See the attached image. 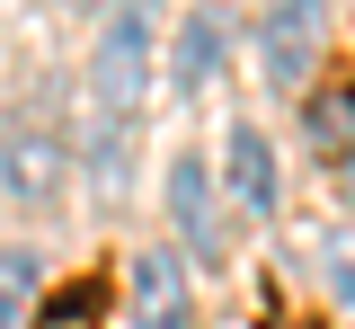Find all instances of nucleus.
Instances as JSON below:
<instances>
[{
    "mask_svg": "<svg viewBox=\"0 0 355 329\" xmlns=\"http://www.w3.org/2000/svg\"><path fill=\"white\" fill-rule=\"evenodd\" d=\"M320 27H329V0H275V9H266V81H275V90H302L311 81Z\"/></svg>",
    "mask_w": 355,
    "mask_h": 329,
    "instance_id": "f03ea898",
    "label": "nucleus"
},
{
    "mask_svg": "<svg viewBox=\"0 0 355 329\" xmlns=\"http://www.w3.org/2000/svg\"><path fill=\"white\" fill-rule=\"evenodd\" d=\"M302 134H311V151H329V160L355 151V90H347V81H329V90L302 107Z\"/></svg>",
    "mask_w": 355,
    "mask_h": 329,
    "instance_id": "423d86ee",
    "label": "nucleus"
},
{
    "mask_svg": "<svg viewBox=\"0 0 355 329\" xmlns=\"http://www.w3.org/2000/svg\"><path fill=\"white\" fill-rule=\"evenodd\" d=\"M98 312H107V285L80 276V285H62V294L36 312V329H98Z\"/></svg>",
    "mask_w": 355,
    "mask_h": 329,
    "instance_id": "6e6552de",
    "label": "nucleus"
},
{
    "mask_svg": "<svg viewBox=\"0 0 355 329\" xmlns=\"http://www.w3.org/2000/svg\"><path fill=\"white\" fill-rule=\"evenodd\" d=\"M214 53H222V18H196V27H187V45H178V98H187V90H205Z\"/></svg>",
    "mask_w": 355,
    "mask_h": 329,
    "instance_id": "1a4fd4ad",
    "label": "nucleus"
},
{
    "mask_svg": "<svg viewBox=\"0 0 355 329\" xmlns=\"http://www.w3.org/2000/svg\"><path fill=\"white\" fill-rule=\"evenodd\" d=\"M169 214H178V232H187L196 258H222V223H214V178H205V160H178L169 169Z\"/></svg>",
    "mask_w": 355,
    "mask_h": 329,
    "instance_id": "20e7f679",
    "label": "nucleus"
},
{
    "mask_svg": "<svg viewBox=\"0 0 355 329\" xmlns=\"http://www.w3.org/2000/svg\"><path fill=\"white\" fill-rule=\"evenodd\" d=\"M53 169H62V142L44 134V125H36V134L9 125V187H18V196H44V187H53Z\"/></svg>",
    "mask_w": 355,
    "mask_h": 329,
    "instance_id": "0eeeda50",
    "label": "nucleus"
},
{
    "mask_svg": "<svg viewBox=\"0 0 355 329\" xmlns=\"http://www.w3.org/2000/svg\"><path fill=\"white\" fill-rule=\"evenodd\" d=\"M231 187H240V205L249 214H275V151H266V134L258 125H231Z\"/></svg>",
    "mask_w": 355,
    "mask_h": 329,
    "instance_id": "39448f33",
    "label": "nucleus"
},
{
    "mask_svg": "<svg viewBox=\"0 0 355 329\" xmlns=\"http://www.w3.org/2000/svg\"><path fill=\"white\" fill-rule=\"evenodd\" d=\"M133 329H187V276L169 249L133 258Z\"/></svg>",
    "mask_w": 355,
    "mask_h": 329,
    "instance_id": "7ed1b4c3",
    "label": "nucleus"
},
{
    "mask_svg": "<svg viewBox=\"0 0 355 329\" xmlns=\"http://www.w3.org/2000/svg\"><path fill=\"white\" fill-rule=\"evenodd\" d=\"M89 90H98V116H142L151 98V18L142 9H116L107 36H98V62H89Z\"/></svg>",
    "mask_w": 355,
    "mask_h": 329,
    "instance_id": "f257e3e1",
    "label": "nucleus"
},
{
    "mask_svg": "<svg viewBox=\"0 0 355 329\" xmlns=\"http://www.w3.org/2000/svg\"><path fill=\"white\" fill-rule=\"evenodd\" d=\"M27 276H36V258H27V249H9V258H0V329L18 321V294H27Z\"/></svg>",
    "mask_w": 355,
    "mask_h": 329,
    "instance_id": "9d476101",
    "label": "nucleus"
},
{
    "mask_svg": "<svg viewBox=\"0 0 355 329\" xmlns=\"http://www.w3.org/2000/svg\"><path fill=\"white\" fill-rule=\"evenodd\" d=\"M329 285H338V294L355 303V258H347V249H329Z\"/></svg>",
    "mask_w": 355,
    "mask_h": 329,
    "instance_id": "9b49d317",
    "label": "nucleus"
}]
</instances>
